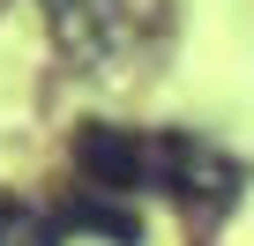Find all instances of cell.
<instances>
[{
  "label": "cell",
  "instance_id": "3957f363",
  "mask_svg": "<svg viewBox=\"0 0 254 246\" xmlns=\"http://www.w3.org/2000/svg\"><path fill=\"white\" fill-rule=\"evenodd\" d=\"M53 8V38L75 67L90 75H112V60L127 52V30H135V15H127V0H45Z\"/></svg>",
  "mask_w": 254,
  "mask_h": 246
},
{
  "label": "cell",
  "instance_id": "5b68a950",
  "mask_svg": "<svg viewBox=\"0 0 254 246\" xmlns=\"http://www.w3.org/2000/svg\"><path fill=\"white\" fill-rule=\"evenodd\" d=\"M0 246H60V216L15 201V194H0Z\"/></svg>",
  "mask_w": 254,
  "mask_h": 246
},
{
  "label": "cell",
  "instance_id": "277c9868",
  "mask_svg": "<svg viewBox=\"0 0 254 246\" xmlns=\"http://www.w3.org/2000/svg\"><path fill=\"white\" fill-rule=\"evenodd\" d=\"M60 231H82V239H105V246H142V209H135V201H120V194L82 187V194H67Z\"/></svg>",
  "mask_w": 254,
  "mask_h": 246
},
{
  "label": "cell",
  "instance_id": "6da1fadb",
  "mask_svg": "<svg viewBox=\"0 0 254 246\" xmlns=\"http://www.w3.org/2000/svg\"><path fill=\"white\" fill-rule=\"evenodd\" d=\"M157 187H172L180 201H194V209H232L239 201V187H247V164L239 157H224L209 135H157Z\"/></svg>",
  "mask_w": 254,
  "mask_h": 246
},
{
  "label": "cell",
  "instance_id": "7a4b0ae2",
  "mask_svg": "<svg viewBox=\"0 0 254 246\" xmlns=\"http://www.w3.org/2000/svg\"><path fill=\"white\" fill-rule=\"evenodd\" d=\"M67 157H75V172L97 194H120V201H135V187L157 179V135L112 127V119H82L75 142H67Z\"/></svg>",
  "mask_w": 254,
  "mask_h": 246
}]
</instances>
